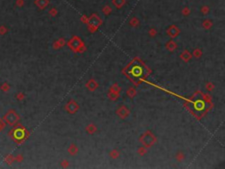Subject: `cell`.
Returning a JSON list of instances; mask_svg holds the SVG:
<instances>
[{
  "label": "cell",
  "instance_id": "cell-2",
  "mask_svg": "<svg viewBox=\"0 0 225 169\" xmlns=\"http://www.w3.org/2000/svg\"><path fill=\"white\" fill-rule=\"evenodd\" d=\"M189 108L195 115L201 116L203 115L208 109V104L202 97V95L198 92L193 95L192 99L189 101Z\"/></svg>",
  "mask_w": 225,
  "mask_h": 169
},
{
  "label": "cell",
  "instance_id": "cell-1",
  "mask_svg": "<svg viewBox=\"0 0 225 169\" xmlns=\"http://www.w3.org/2000/svg\"><path fill=\"white\" fill-rule=\"evenodd\" d=\"M126 74L132 81L135 83H139L146 78L148 74V69L142 62L135 60L126 69Z\"/></svg>",
  "mask_w": 225,
  "mask_h": 169
}]
</instances>
